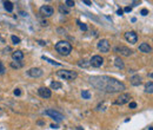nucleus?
<instances>
[{
	"instance_id": "4",
	"label": "nucleus",
	"mask_w": 153,
	"mask_h": 130,
	"mask_svg": "<svg viewBox=\"0 0 153 130\" xmlns=\"http://www.w3.org/2000/svg\"><path fill=\"white\" fill-rule=\"evenodd\" d=\"M44 113H45V115H47V116H50V117H52V118H53L55 122H61V121L65 118V117L62 116L60 112H58V111H57V110H54V109L45 110Z\"/></svg>"
},
{
	"instance_id": "31",
	"label": "nucleus",
	"mask_w": 153,
	"mask_h": 130,
	"mask_svg": "<svg viewBox=\"0 0 153 130\" xmlns=\"http://www.w3.org/2000/svg\"><path fill=\"white\" fill-rule=\"evenodd\" d=\"M4 72H5V68H4L3 63L0 62V75H1V73H4Z\"/></svg>"
},
{
	"instance_id": "5",
	"label": "nucleus",
	"mask_w": 153,
	"mask_h": 130,
	"mask_svg": "<svg viewBox=\"0 0 153 130\" xmlns=\"http://www.w3.org/2000/svg\"><path fill=\"white\" fill-rule=\"evenodd\" d=\"M54 13V8L50 5H44L40 7V14L42 17H51Z\"/></svg>"
},
{
	"instance_id": "2",
	"label": "nucleus",
	"mask_w": 153,
	"mask_h": 130,
	"mask_svg": "<svg viewBox=\"0 0 153 130\" xmlns=\"http://www.w3.org/2000/svg\"><path fill=\"white\" fill-rule=\"evenodd\" d=\"M55 50L62 56H68L72 51V45L66 40H60L55 44Z\"/></svg>"
},
{
	"instance_id": "37",
	"label": "nucleus",
	"mask_w": 153,
	"mask_h": 130,
	"mask_svg": "<svg viewBox=\"0 0 153 130\" xmlns=\"http://www.w3.org/2000/svg\"><path fill=\"white\" fill-rule=\"evenodd\" d=\"M4 43H5V39H4V38L0 36V44H4Z\"/></svg>"
},
{
	"instance_id": "3",
	"label": "nucleus",
	"mask_w": 153,
	"mask_h": 130,
	"mask_svg": "<svg viewBox=\"0 0 153 130\" xmlns=\"http://www.w3.org/2000/svg\"><path fill=\"white\" fill-rule=\"evenodd\" d=\"M57 75L60 77V78L65 79V80H73V79L77 78V72L75 71H71V70H60V71L57 72Z\"/></svg>"
},
{
	"instance_id": "24",
	"label": "nucleus",
	"mask_w": 153,
	"mask_h": 130,
	"mask_svg": "<svg viewBox=\"0 0 153 130\" xmlns=\"http://www.w3.org/2000/svg\"><path fill=\"white\" fill-rule=\"evenodd\" d=\"M59 11H60V13L68 14V10L66 8V6H64V5H59Z\"/></svg>"
},
{
	"instance_id": "19",
	"label": "nucleus",
	"mask_w": 153,
	"mask_h": 130,
	"mask_svg": "<svg viewBox=\"0 0 153 130\" xmlns=\"http://www.w3.org/2000/svg\"><path fill=\"white\" fill-rule=\"evenodd\" d=\"M145 91H146L147 93H152L153 92V83L150 82L146 84V88H145Z\"/></svg>"
},
{
	"instance_id": "8",
	"label": "nucleus",
	"mask_w": 153,
	"mask_h": 130,
	"mask_svg": "<svg viewBox=\"0 0 153 130\" xmlns=\"http://www.w3.org/2000/svg\"><path fill=\"white\" fill-rule=\"evenodd\" d=\"M125 39L128 41L129 44H136L138 41V36L134 31H128L125 33Z\"/></svg>"
},
{
	"instance_id": "21",
	"label": "nucleus",
	"mask_w": 153,
	"mask_h": 130,
	"mask_svg": "<svg viewBox=\"0 0 153 130\" xmlns=\"http://www.w3.org/2000/svg\"><path fill=\"white\" fill-rule=\"evenodd\" d=\"M81 96H82V98L90 99V98H91V93H90L87 90H82V91H81Z\"/></svg>"
},
{
	"instance_id": "25",
	"label": "nucleus",
	"mask_w": 153,
	"mask_h": 130,
	"mask_svg": "<svg viewBox=\"0 0 153 130\" xmlns=\"http://www.w3.org/2000/svg\"><path fill=\"white\" fill-rule=\"evenodd\" d=\"M11 39H12V41H13V44H15V45L20 43V38L17 37V36H12V37H11Z\"/></svg>"
},
{
	"instance_id": "16",
	"label": "nucleus",
	"mask_w": 153,
	"mask_h": 130,
	"mask_svg": "<svg viewBox=\"0 0 153 130\" xmlns=\"http://www.w3.org/2000/svg\"><path fill=\"white\" fill-rule=\"evenodd\" d=\"M4 7H5V10L8 11V12H12L14 8L13 4L11 3V1H5V3H4Z\"/></svg>"
},
{
	"instance_id": "26",
	"label": "nucleus",
	"mask_w": 153,
	"mask_h": 130,
	"mask_svg": "<svg viewBox=\"0 0 153 130\" xmlns=\"http://www.w3.org/2000/svg\"><path fill=\"white\" fill-rule=\"evenodd\" d=\"M65 5H66L67 7H74L75 3L74 1H72V0H66V1H65Z\"/></svg>"
},
{
	"instance_id": "39",
	"label": "nucleus",
	"mask_w": 153,
	"mask_h": 130,
	"mask_svg": "<svg viewBox=\"0 0 153 130\" xmlns=\"http://www.w3.org/2000/svg\"><path fill=\"white\" fill-rule=\"evenodd\" d=\"M0 99H1V97H0Z\"/></svg>"
},
{
	"instance_id": "9",
	"label": "nucleus",
	"mask_w": 153,
	"mask_h": 130,
	"mask_svg": "<svg viewBox=\"0 0 153 130\" xmlns=\"http://www.w3.org/2000/svg\"><path fill=\"white\" fill-rule=\"evenodd\" d=\"M114 51L116 52H120V55L122 56H126V57H128V56H131L133 53V51L131 50V48L126 47V46H117L116 48H114Z\"/></svg>"
},
{
	"instance_id": "23",
	"label": "nucleus",
	"mask_w": 153,
	"mask_h": 130,
	"mask_svg": "<svg viewBox=\"0 0 153 130\" xmlns=\"http://www.w3.org/2000/svg\"><path fill=\"white\" fill-rule=\"evenodd\" d=\"M21 66H23V64L19 62H12L11 63V68H13V69H20Z\"/></svg>"
},
{
	"instance_id": "28",
	"label": "nucleus",
	"mask_w": 153,
	"mask_h": 130,
	"mask_svg": "<svg viewBox=\"0 0 153 130\" xmlns=\"http://www.w3.org/2000/svg\"><path fill=\"white\" fill-rule=\"evenodd\" d=\"M14 96H20L21 95V91H20V89H15L14 90Z\"/></svg>"
},
{
	"instance_id": "11",
	"label": "nucleus",
	"mask_w": 153,
	"mask_h": 130,
	"mask_svg": "<svg viewBox=\"0 0 153 130\" xmlns=\"http://www.w3.org/2000/svg\"><path fill=\"white\" fill-rule=\"evenodd\" d=\"M98 48H99V51H101V52H108V50H110L108 40H106V39H101V40L98 43Z\"/></svg>"
},
{
	"instance_id": "35",
	"label": "nucleus",
	"mask_w": 153,
	"mask_h": 130,
	"mask_svg": "<svg viewBox=\"0 0 153 130\" xmlns=\"http://www.w3.org/2000/svg\"><path fill=\"white\" fill-rule=\"evenodd\" d=\"M38 43H39V44H40L41 46H44V45H46V43H45V41H42V40H39Z\"/></svg>"
},
{
	"instance_id": "17",
	"label": "nucleus",
	"mask_w": 153,
	"mask_h": 130,
	"mask_svg": "<svg viewBox=\"0 0 153 130\" xmlns=\"http://www.w3.org/2000/svg\"><path fill=\"white\" fill-rule=\"evenodd\" d=\"M114 65H116L118 69H124V66H125V65H124V62H122L119 57L116 58V60H114Z\"/></svg>"
},
{
	"instance_id": "27",
	"label": "nucleus",
	"mask_w": 153,
	"mask_h": 130,
	"mask_svg": "<svg viewBox=\"0 0 153 130\" xmlns=\"http://www.w3.org/2000/svg\"><path fill=\"white\" fill-rule=\"evenodd\" d=\"M78 24H79L80 30H82V31H87V26H86L85 24H82V23H80V21H78Z\"/></svg>"
},
{
	"instance_id": "34",
	"label": "nucleus",
	"mask_w": 153,
	"mask_h": 130,
	"mask_svg": "<svg viewBox=\"0 0 153 130\" xmlns=\"http://www.w3.org/2000/svg\"><path fill=\"white\" fill-rule=\"evenodd\" d=\"M82 3H84V4H86L87 6H90V5H92V3H91V1H87V0H84Z\"/></svg>"
},
{
	"instance_id": "12",
	"label": "nucleus",
	"mask_w": 153,
	"mask_h": 130,
	"mask_svg": "<svg viewBox=\"0 0 153 130\" xmlns=\"http://www.w3.org/2000/svg\"><path fill=\"white\" fill-rule=\"evenodd\" d=\"M38 93L40 95L42 98H50L51 97V95H52V92H51V90L48 89V88H39V90H38Z\"/></svg>"
},
{
	"instance_id": "13",
	"label": "nucleus",
	"mask_w": 153,
	"mask_h": 130,
	"mask_svg": "<svg viewBox=\"0 0 153 130\" xmlns=\"http://www.w3.org/2000/svg\"><path fill=\"white\" fill-rule=\"evenodd\" d=\"M139 50L141 52H144V53H151L152 52V47L147 43H141L139 45Z\"/></svg>"
},
{
	"instance_id": "32",
	"label": "nucleus",
	"mask_w": 153,
	"mask_h": 130,
	"mask_svg": "<svg viewBox=\"0 0 153 130\" xmlns=\"http://www.w3.org/2000/svg\"><path fill=\"white\" fill-rule=\"evenodd\" d=\"M124 11H125V12H131V11H132V7L127 6V7H125V8H124Z\"/></svg>"
},
{
	"instance_id": "29",
	"label": "nucleus",
	"mask_w": 153,
	"mask_h": 130,
	"mask_svg": "<svg viewBox=\"0 0 153 130\" xmlns=\"http://www.w3.org/2000/svg\"><path fill=\"white\" fill-rule=\"evenodd\" d=\"M140 13H141V15H147V14H148V10H146V8H143Z\"/></svg>"
},
{
	"instance_id": "1",
	"label": "nucleus",
	"mask_w": 153,
	"mask_h": 130,
	"mask_svg": "<svg viewBox=\"0 0 153 130\" xmlns=\"http://www.w3.org/2000/svg\"><path fill=\"white\" fill-rule=\"evenodd\" d=\"M122 90H125V84L121 82H119L118 79L116 78H111L108 79V84L106 86V90L107 92H120Z\"/></svg>"
},
{
	"instance_id": "20",
	"label": "nucleus",
	"mask_w": 153,
	"mask_h": 130,
	"mask_svg": "<svg viewBox=\"0 0 153 130\" xmlns=\"http://www.w3.org/2000/svg\"><path fill=\"white\" fill-rule=\"evenodd\" d=\"M42 59H44V60H46V62H48L50 64H52V65H57V66H60V63L54 62L53 59H50V58H47V57H45V56H42Z\"/></svg>"
},
{
	"instance_id": "6",
	"label": "nucleus",
	"mask_w": 153,
	"mask_h": 130,
	"mask_svg": "<svg viewBox=\"0 0 153 130\" xmlns=\"http://www.w3.org/2000/svg\"><path fill=\"white\" fill-rule=\"evenodd\" d=\"M129 99H131V95H129V93H121V95L117 98L114 104H116V105H122V104H125V103H128Z\"/></svg>"
},
{
	"instance_id": "30",
	"label": "nucleus",
	"mask_w": 153,
	"mask_h": 130,
	"mask_svg": "<svg viewBox=\"0 0 153 130\" xmlns=\"http://www.w3.org/2000/svg\"><path fill=\"white\" fill-rule=\"evenodd\" d=\"M134 108H137V103L136 102H131L129 103V109H134Z\"/></svg>"
},
{
	"instance_id": "18",
	"label": "nucleus",
	"mask_w": 153,
	"mask_h": 130,
	"mask_svg": "<svg viewBox=\"0 0 153 130\" xmlns=\"http://www.w3.org/2000/svg\"><path fill=\"white\" fill-rule=\"evenodd\" d=\"M61 83L60 82H52L51 83V88L52 89H54V90H59V89H61Z\"/></svg>"
},
{
	"instance_id": "38",
	"label": "nucleus",
	"mask_w": 153,
	"mask_h": 130,
	"mask_svg": "<svg viewBox=\"0 0 153 130\" xmlns=\"http://www.w3.org/2000/svg\"><path fill=\"white\" fill-rule=\"evenodd\" d=\"M78 130H84V129H82L81 127H78Z\"/></svg>"
},
{
	"instance_id": "15",
	"label": "nucleus",
	"mask_w": 153,
	"mask_h": 130,
	"mask_svg": "<svg viewBox=\"0 0 153 130\" xmlns=\"http://www.w3.org/2000/svg\"><path fill=\"white\" fill-rule=\"evenodd\" d=\"M131 84L134 86H138L141 84V77H140L139 75H136V76H133L132 78H131Z\"/></svg>"
},
{
	"instance_id": "7",
	"label": "nucleus",
	"mask_w": 153,
	"mask_h": 130,
	"mask_svg": "<svg viewBox=\"0 0 153 130\" xmlns=\"http://www.w3.org/2000/svg\"><path fill=\"white\" fill-rule=\"evenodd\" d=\"M102 63H104V59H102L101 56H93L91 58V60H90V65H92L93 68H100L102 65Z\"/></svg>"
},
{
	"instance_id": "22",
	"label": "nucleus",
	"mask_w": 153,
	"mask_h": 130,
	"mask_svg": "<svg viewBox=\"0 0 153 130\" xmlns=\"http://www.w3.org/2000/svg\"><path fill=\"white\" fill-rule=\"evenodd\" d=\"M78 65L80 66V68H87V66H90V62H87V60H80V62L78 63Z\"/></svg>"
},
{
	"instance_id": "33",
	"label": "nucleus",
	"mask_w": 153,
	"mask_h": 130,
	"mask_svg": "<svg viewBox=\"0 0 153 130\" xmlns=\"http://www.w3.org/2000/svg\"><path fill=\"white\" fill-rule=\"evenodd\" d=\"M122 13H124V11H122L121 8H119V10L117 11V14H118V15H122Z\"/></svg>"
},
{
	"instance_id": "36",
	"label": "nucleus",
	"mask_w": 153,
	"mask_h": 130,
	"mask_svg": "<svg viewBox=\"0 0 153 130\" xmlns=\"http://www.w3.org/2000/svg\"><path fill=\"white\" fill-rule=\"evenodd\" d=\"M51 128H53V129H58V125H57V124H51Z\"/></svg>"
},
{
	"instance_id": "14",
	"label": "nucleus",
	"mask_w": 153,
	"mask_h": 130,
	"mask_svg": "<svg viewBox=\"0 0 153 130\" xmlns=\"http://www.w3.org/2000/svg\"><path fill=\"white\" fill-rule=\"evenodd\" d=\"M12 58L14 59V62H20L24 59V53L21 51H14L12 53Z\"/></svg>"
},
{
	"instance_id": "10",
	"label": "nucleus",
	"mask_w": 153,
	"mask_h": 130,
	"mask_svg": "<svg viewBox=\"0 0 153 130\" xmlns=\"http://www.w3.org/2000/svg\"><path fill=\"white\" fill-rule=\"evenodd\" d=\"M27 75L30 77H32V78H39V77L42 76V71L39 68H32L27 71Z\"/></svg>"
}]
</instances>
